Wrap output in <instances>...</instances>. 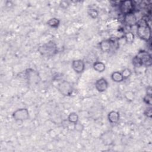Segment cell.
<instances>
[{
  "instance_id": "cell-22",
  "label": "cell",
  "mask_w": 152,
  "mask_h": 152,
  "mask_svg": "<svg viewBox=\"0 0 152 152\" xmlns=\"http://www.w3.org/2000/svg\"><path fill=\"white\" fill-rule=\"evenodd\" d=\"M84 125L79 122H77L74 124V128L77 132H82L84 129Z\"/></svg>"
},
{
  "instance_id": "cell-23",
  "label": "cell",
  "mask_w": 152,
  "mask_h": 152,
  "mask_svg": "<svg viewBox=\"0 0 152 152\" xmlns=\"http://www.w3.org/2000/svg\"><path fill=\"white\" fill-rule=\"evenodd\" d=\"M125 96L126 99H127V100H128V101H132L134 99V93L131 91L126 92V93L125 94Z\"/></svg>"
},
{
  "instance_id": "cell-6",
  "label": "cell",
  "mask_w": 152,
  "mask_h": 152,
  "mask_svg": "<svg viewBox=\"0 0 152 152\" xmlns=\"http://www.w3.org/2000/svg\"><path fill=\"white\" fill-rule=\"evenodd\" d=\"M25 75L27 81L30 84H35L40 81V76L37 71L33 68H28L26 70Z\"/></svg>"
},
{
  "instance_id": "cell-1",
  "label": "cell",
  "mask_w": 152,
  "mask_h": 152,
  "mask_svg": "<svg viewBox=\"0 0 152 152\" xmlns=\"http://www.w3.org/2000/svg\"><path fill=\"white\" fill-rule=\"evenodd\" d=\"M137 24V34L138 36L141 39L148 42L151 39V27L146 24L142 17Z\"/></svg>"
},
{
  "instance_id": "cell-7",
  "label": "cell",
  "mask_w": 152,
  "mask_h": 152,
  "mask_svg": "<svg viewBox=\"0 0 152 152\" xmlns=\"http://www.w3.org/2000/svg\"><path fill=\"white\" fill-rule=\"evenodd\" d=\"M137 55L139 56L141 59L142 62V66H150L152 64L151 56L148 52L142 50H140Z\"/></svg>"
},
{
  "instance_id": "cell-5",
  "label": "cell",
  "mask_w": 152,
  "mask_h": 152,
  "mask_svg": "<svg viewBox=\"0 0 152 152\" xmlns=\"http://www.w3.org/2000/svg\"><path fill=\"white\" fill-rule=\"evenodd\" d=\"M12 116L16 121H24L29 118V112L27 108H19L13 112Z\"/></svg>"
},
{
  "instance_id": "cell-14",
  "label": "cell",
  "mask_w": 152,
  "mask_h": 152,
  "mask_svg": "<svg viewBox=\"0 0 152 152\" xmlns=\"http://www.w3.org/2000/svg\"><path fill=\"white\" fill-rule=\"evenodd\" d=\"M110 77L112 80L116 83H121L124 80L121 72H119L118 71L113 72L111 74Z\"/></svg>"
},
{
  "instance_id": "cell-15",
  "label": "cell",
  "mask_w": 152,
  "mask_h": 152,
  "mask_svg": "<svg viewBox=\"0 0 152 152\" xmlns=\"http://www.w3.org/2000/svg\"><path fill=\"white\" fill-rule=\"evenodd\" d=\"M46 24L52 28H58L60 24V20L56 18H51L46 21Z\"/></svg>"
},
{
  "instance_id": "cell-3",
  "label": "cell",
  "mask_w": 152,
  "mask_h": 152,
  "mask_svg": "<svg viewBox=\"0 0 152 152\" xmlns=\"http://www.w3.org/2000/svg\"><path fill=\"white\" fill-rule=\"evenodd\" d=\"M121 12L123 15L134 13L135 10V4L134 1L131 0L121 1L119 5Z\"/></svg>"
},
{
  "instance_id": "cell-12",
  "label": "cell",
  "mask_w": 152,
  "mask_h": 152,
  "mask_svg": "<svg viewBox=\"0 0 152 152\" xmlns=\"http://www.w3.org/2000/svg\"><path fill=\"white\" fill-rule=\"evenodd\" d=\"M120 115L119 112L111 110L108 113L107 119L110 124H117L119 120Z\"/></svg>"
},
{
  "instance_id": "cell-21",
  "label": "cell",
  "mask_w": 152,
  "mask_h": 152,
  "mask_svg": "<svg viewBox=\"0 0 152 152\" xmlns=\"http://www.w3.org/2000/svg\"><path fill=\"white\" fill-rule=\"evenodd\" d=\"M143 101L145 104H147L149 106H151V104H152L151 95L146 94V95L143 97Z\"/></svg>"
},
{
  "instance_id": "cell-2",
  "label": "cell",
  "mask_w": 152,
  "mask_h": 152,
  "mask_svg": "<svg viewBox=\"0 0 152 152\" xmlns=\"http://www.w3.org/2000/svg\"><path fill=\"white\" fill-rule=\"evenodd\" d=\"M40 53L44 56H53L58 52L57 46L53 41H49L47 43L40 46L38 48Z\"/></svg>"
},
{
  "instance_id": "cell-9",
  "label": "cell",
  "mask_w": 152,
  "mask_h": 152,
  "mask_svg": "<svg viewBox=\"0 0 152 152\" xmlns=\"http://www.w3.org/2000/svg\"><path fill=\"white\" fill-rule=\"evenodd\" d=\"M72 69L77 74H81L85 69V63L82 59H75L71 64Z\"/></svg>"
},
{
  "instance_id": "cell-16",
  "label": "cell",
  "mask_w": 152,
  "mask_h": 152,
  "mask_svg": "<svg viewBox=\"0 0 152 152\" xmlns=\"http://www.w3.org/2000/svg\"><path fill=\"white\" fill-rule=\"evenodd\" d=\"M79 116L78 114L75 112H71L68 116V121L71 124H75L78 122Z\"/></svg>"
},
{
  "instance_id": "cell-8",
  "label": "cell",
  "mask_w": 152,
  "mask_h": 152,
  "mask_svg": "<svg viewBox=\"0 0 152 152\" xmlns=\"http://www.w3.org/2000/svg\"><path fill=\"white\" fill-rule=\"evenodd\" d=\"M109 87V83L107 80L103 77L99 78L95 83V88L100 93L104 92Z\"/></svg>"
},
{
  "instance_id": "cell-18",
  "label": "cell",
  "mask_w": 152,
  "mask_h": 152,
  "mask_svg": "<svg viewBox=\"0 0 152 152\" xmlns=\"http://www.w3.org/2000/svg\"><path fill=\"white\" fill-rule=\"evenodd\" d=\"M132 65L136 67V68H140L141 66H142V62L141 59L139 56L137 55L135 56L132 60Z\"/></svg>"
},
{
  "instance_id": "cell-11",
  "label": "cell",
  "mask_w": 152,
  "mask_h": 152,
  "mask_svg": "<svg viewBox=\"0 0 152 152\" xmlns=\"http://www.w3.org/2000/svg\"><path fill=\"white\" fill-rule=\"evenodd\" d=\"M123 21L128 26H131L135 24H137V18L134 15V13L129 14L123 17Z\"/></svg>"
},
{
  "instance_id": "cell-13",
  "label": "cell",
  "mask_w": 152,
  "mask_h": 152,
  "mask_svg": "<svg viewBox=\"0 0 152 152\" xmlns=\"http://www.w3.org/2000/svg\"><path fill=\"white\" fill-rule=\"evenodd\" d=\"M93 69L98 72H103L106 69V65L101 61H96L93 64Z\"/></svg>"
},
{
  "instance_id": "cell-20",
  "label": "cell",
  "mask_w": 152,
  "mask_h": 152,
  "mask_svg": "<svg viewBox=\"0 0 152 152\" xmlns=\"http://www.w3.org/2000/svg\"><path fill=\"white\" fill-rule=\"evenodd\" d=\"M87 12H88V14L93 19L97 18L99 16V12L97 11V10L94 8L88 9L87 11Z\"/></svg>"
},
{
  "instance_id": "cell-24",
  "label": "cell",
  "mask_w": 152,
  "mask_h": 152,
  "mask_svg": "<svg viewBox=\"0 0 152 152\" xmlns=\"http://www.w3.org/2000/svg\"><path fill=\"white\" fill-rule=\"evenodd\" d=\"M144 115L146 116L147 118H151V116H152V109L151 107H147L144 112Z\"/></svg>"
},
{
  "instance_id": "cell-17",
  "label": "cell",
  "mask_w": 152,
  "mask_h": 152,
  "mask_svg": "<svg viewBox=\"0 0 152 152\" xmlns=\"http://www.w3.org/2000/svg\"><path fill=\"white\" fill-rule=\"evenodd\" d=\"M124 38L126 43H131L134 40V34L133 33H132L131 31H127V32L124 33Z\"/></svg>"
},
{
  "instance_id": "cell-4",
  "label": "cell",
  "mask_w": 152,
  "mask_h": 152,
  "mask_svg": "<svg viewBox=\"0 0 152 152\" xmlns=\"http://www.w3.org/2000/svg\"><path fill=\"white\" fill-rule=\"evenodd\" d=\"M59 91L64 96H70L73 92V88L71 83L66 80L61 81L58 85Z\"/></svg>"
},
{
  "instance_id": "cell-10",
  "label": "cell",
  "mask_w": 152,
  "mask_h": 152,
  "mask_svg": "<svg viewBox=\"0 0 152 152\" xmlns=\"http://www.w3.org/2000/svg\"><path fill=\"white\" fill-rule=\"evenodd\" d=\"M100 50L103 52H109L112 49V44L110 39H105L99 43Z\"/></svg>"
},
{
  "instance_id": "cell-25",
  "label": "cell",
  "mask_w": 152,
  "mask_h": 152,
  "mask_svg": "<svg viewBox=\"0 0 152 152\" xmlns=\"http://www.w3.org/2000/svg\"><path fill=\"white\" fill-rule=\"evenodd\" d=\"M69 3L66 1H61L60 2V6L64 8H67L69 6Z\"/></svg>"
},
{
  "instance_id": "cell-19",
  "label": "cell",
  "mask_w": 152,
  "mask_h": 152,
  "mask_svg": "<svg viewBox=\"0 0 152 152\" xmlns=\"http://www.w3.org/2000/svg\"><path fill=\"white\" fill-rule=\"evenodd\" d=\"M121 73L124 77V79L126 80L131 77V75L132 74V71L131 69H129L128 68H126L122 70Z\"/></svg>"
},
{
  "instance_id": "cell-26",
  "label": "cell",
  "mask_w": 152,
  "mask_h": 152,
  "mask_svg": "<svg viewBox=\"0 0 152 152\" xmlns=\"http://www.w3.org/2000/svg\"><path fill=\"white\" fill-rule=\"evenodd\" d=\"M147 94H150L151 95V86H149L147 87Z\"/></svg>"
}]
</instances>
